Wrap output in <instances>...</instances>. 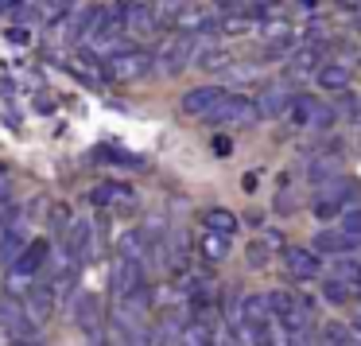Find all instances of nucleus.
Here are the masks:
<instances>
[{"instance_id": "obj_36", "label": "nucleus", "mask_w": 361, "mask_h": 346, "mask_svg": "<svg viewBox=\"0 0 361 346\" xmlns=\"http://www.w3.org/2000/svg\"><path fill=\"white\" fill-rule=\"evenodd\" d=\"M233 152V141L229 136H214V156H229Z\"/></svg>"}, {"instance_id": "obj_13", "label": "nucleus", "mask_w": 361, "mask_h": 346, "mask_svg": "<svg viewBox=\"0 0 361 346\" xmlns=\"http://www.w3.org/2000/svg\"><path fill=\"white\" fill-rule=\"evenodd\" d=\"M74 323H78V327L86 330V338L102 335V304H97V296L82 292L78 304H74Z\"/></svg>"}, {"instance_id": "obj_30", "label": "nucleus", "mask_w": 361, "mask_h": 346, "mask_svg": "<svg viewBox=\"0 0 361 346\" xmlns=\"http://www.w3.org/2000/svg\"><path fill=\"white\" fill-rule=\"evenodd\" d=\"M268 245H264V237L260 241H249V249H245V261H249V268H264L268 265Z\"/></svg>"}, {"instance_id": "obj_20", "label": "nucleus", "mask_w": 361, "mask_h": 346, "mask_svg": "<svg viewBox=\"0 0 361 346\" xmlns=\"http://www.w3.org/2000/svg\"><path fill=\"white\" fill-rule=\"evenodd\" d=\"M268 319H272V304H268V296H249L241 304L245 330H249V327H268Z\"/></svg>"}, {"instance_id": "obj_37", "label": "nucleus", "mask_w": 361, "mask_h": 346, "mask_svg": "<svg viewBox=\"0 0 361 346\" xmlns=\"http://www.w3.org/2000/svg\"><path fill=\"white\" fill-rule=\"evenodd\" d=\"M264 245H268V249H280V245H283V237L276 234V229H264Z\"/></svg>"}, {"instance_id": "obj_28", "label": "nucleus", "mask_w": 361, "mask_h": 346, "mask_svg": "<svg viewBox=\"0 0 361 346\" xmlns=\"http://www.w3.org/2000/svg\"><path fill=\"white\" fill-rule=\"evenodd\" d=\"M179 346H214V330L206 323H187L179 335Z\"/></svg>"}, {"instance_id": "obj_3", "label": "nucleus", "mask_w": 361, "mask_h": 346, "mask_svg": "<svg viewBox=\"0 0 361 346\" xmlns=\"http://www.w3.org/2000/svg\"><path fill=\"white\" fill-rule=\"evenodd\" d=\"M202 121L206 125H252V121H260V113H257V102H252V97L226 94Z\"/></svg>"}, {"instance_id": "obj_41", "label": "nucleus", "mask_w": 361, "mask_h": 346, "mask_svg": "<svg viewBox=\"0 0 361 346\" xmlns=\"http://www.w3.org/2000/svg\"><path fill=\"white\" fill-rule=\"evenodd\" d=\"M221 8H237V4H245V0H218Z\"/></svg>"}, {"instance_id": "obj_23", "label": "nucleus", "mask_w": 361, "mask_h": 346, "mask_svg": "<svg viewBox=\"0 0 361 346\" xmlns=\"http://www.w3.org/2000/svg\"><path fill=\"white\" fill-rule=\"evenodd\" d=\"M330 276H338V280L357 284L361 288V261L350 257V253H338V257H330Z\"/></svg>"}, {"instance_id": "obj_18", "label": "nucleus", "mask_w": 361, "mask_h": 346, "mask_svg": "<svg viewBox=\"0 0 361 346\" xmlns=\"http://www.w3.org/2000/svg\"><path fill=\"white\" fill-rule=\"evenodd\" d=\"M314 82H319L322 90H350V82H353V71L345 63H322L319 71H314Z\"/></svg>"}, {"instance_id": "obj_14", "label": "nucleus", "mask_w": 361, "mask_h": 346, "mask_svg": "<svg viewBox=\"0 0 361 346\" xmlns=\"http://www.w3.org/2000/svg\"><path fill=\"white\" fill-rule=\"evenodd\" d=\"M288 105H291V94L280 86V82H276V86H264V90H260V97H257V113L264 121L283 117V113H288Z\"/></svg>"}, {"instance_id": "obj_31", "label": "nucleus", "mask_w": 361, "mask_h": 346, "mask_svg": "<svg viewBox=\"0 0 361 346\" xmlns=\"http://www.w3.org/2000/svg\"><path fill=\"white\" fill-rule=\"evenodd\" d=\"M97 156L109 160V164H125V167H140V164H144L140 156H133V152H121V148H102Z\"/></svg>"}, {"instance_id": "obj_29", "label": "nucleus", "mask_w": 361, "mask_h": 346, "mask_svg": "<svg viewBox=\"0 0 361 346\" xmlns=\"http://www.w3.org/2000/svg\"><path fill=\"white\" fill-rule=\"evenodd\" d=\"M319 59H322V51H319V47H299L288 71H291V74H303V71H311V66L319 63Z\"/></svg>"}, {"instance_id": "obj_21", "label": "nucleus", "mask_w": 361, "mask_h": 346, "mask_svg": "<svg viewBox=\"0 0 361 346\" xmlns=\"http://www.w3.org/2000/svg\"><path fill=\"white\" fill-rule=\"evenodd\" d=\"M202 226L214 229V234H229V237H233L241 222H237V214L226 210V206H210V210H202Z\"/></svg>"}, {"instance_id": "obj_34", "label": "nucleus", "mask_w": 361, "mask_h": 346, "mask_svg": "<svg viewBox=\"0 0 361 346\" xmlns=\"http://www.w3.org/2000/svg\"><path fill=\"white\" fill-rule=\"evenodd\" d=\"M252 78H260V66H252V63L229 66V82H233V86H241V82H252Z\"/></svg>"}, {"instance_id": "obj_33", "label": "nucleus", "mask_w": 361, "mask_h": 346, "mask_svg": "<svg viewBox=\"0 0 361 346\" xmlns=\"http://www.w3.org/2000/svg\"><path fill=\"white\" fill-rule=\"evenodd\" d=\"M257 35L260 40H283V35H288V24H283V20H264V24L257 28Z\"/></svg>"}, {"instance_id": "obj_32", "label": "nucleus", "mask_w": 361, "mask_h": 346, "mask_svg": "<svg viewBox=\"0 0 361 346\" xmlns=\"http://www.w3.org/2000/svg\"><path fill=\"white\" fill-rule=\"evenodd\" d=\"M342 229L361 241V210H357V206H345V210H342Z\"/></svg>"}, {"instance_id": "obj_7", "label": "nucleus", "mask_w": 361, "mask_h": 346, "mask_svg": "<svg viewBox=\"0 0 361 346\" xmlns=\"http://www.w3.org/2000/svg\"><path fill=\"white\" fill-rule=\"evenodd\" d=\"M63 249H66V257H71V261H78V265H82V261H86V257H94V253H97V234H94V222H90V218H74L71 222V226H66V237H63Z\"/></svg>"}, {"instance_id": "obj_24", "label": "nucleus", "mask_w": 361, "mask_h": 346, "mask_svg": "<svg viewBox=\"0 0 361 346\" xmlns=\"http://www.w3.org/2000/svg\"><path fill=\"white\" fill-rule=\"evenodd\" d=\"M342 172V152H322V156H314L311 160V167H307V175H311L314 183H322V179H330V175H338Z\"/></svg>"}, {"instance_id": "obj_43", "label": "nucleus", "mask_w": 361, "mask_h": 346, "mask_svg": "<svg viewBox=\"0 0 361 346\" xmlns=\"http://www.w3.org/2000/svg\"><path fill=\"white\" fill-rule=\"evenodd\" d=\"M353 8H357V24H361V0H353Z\"/></svg>"}, {"instance_id": "obj_16", "label": "nucleus", "mask_w": 361, "mask_h": 346, "mask_svg": "<svg viewBox=\"0 0 361 346\" xmlns=\"http://www.w3.org/2000/svg\"><path fill=\"white\" fill-rule=\"evenodd\" d=\"M353 245H361L357 237H350L345 229H319L314 234V253H326V257H338V253H350Z\"/></svg>"}, {"instance_id": "obj_6", "label": "nucleus", "mask_w": 361, "mask_h": 346, "mask_svg": "<svg viewBox=\"0 0 361 346\" xmlns=\"http://www.w3.org/2000/svg\"><path fill=\"white\" fill-rule=\"evenodd\" d=\"M109 284H113V296H117V299H128V296H136V292L148 288V276H144V265H140V261L121 257L117 265H113Z\"/></svg>"}, {"instance_id": "obj_40", "label": "nucleus", "mask_w": 361, "mask_h": 346, "mask_svg": "<svg viewBox=\"0 0 361 346\" xmlns=\"http://www.w3.org/2000/svg\"><path fill=\"white\" fill-rule=\"evenodd\" d=\"M8 346H43L39 338H8Z\"/></svg>"}, {"instance_id": "obj_27", "label": "nucleus", "mask_w": 361, "mask_h": 346, "mask_svg": "<svg viewBox=\"0 0 361 346\" xmlns=\"http://www.w3.org/2000/svg\"><path fill=\"white\" fill-rule=\"evenodd\" d=\"M198 249H202L206 261H221L229 253V234H214V229H206L202 241H198Z\"/></svg>"}, {"instance_id": "obj_25", "label": "nucleus", "mask_w": 361, "mask_h": 346, "mask_svg": "<svg viewBox=\"0 0 361 346\" xmlns=\"http://www.w3.org/2000/svg\"><path fill=\"white\" fill-rule=\"evenodd\" d=\"M350 292H353V284L338 280V276H326V280H322V288H319V296H322V304H330V307H342L345 299H350Z\"/></svg>"}, {"instance_id": "obj_10", "label": "nucleus", "mask_w": 361, "mask_h": 346, "mask_svg": "<svg viewBox=\"0 0 361 346\" xmlns=\"http://www.w3.org/2000/svg\"><path fill=\"white\" fill-rule=\"evenodd\" d=\"M121 16H125V32L133 35H152L159 28V16L148 4H136V0H121Z\"/></svg>"}, {"instance_id": "obj_9", "label": "nucleus", "mask_w": 361, "mask_h": 346, "mask_svg": "<svg viewBox=\"0 0 361 346\" xmlns=\"http://www.w3.org/2000/svg\"><path fill=\"white\" fill-rule=\"evenodd\" d=\"M283 265H288V273L295 280H314L322 273V253L307 249V245H288L283 249Z\"/></svg>"}, {"instance_id": "obj_35", "label": "nucleus", "mask_w": 361, "mask_h": 346, "mask_svg": "<svg viewBox=\"0 0 361 346\" xmlns=\"http://www.w3.org/2000/svg\"><path fill=\"white\" fill-rule=\"evenodd\" d=\"M51 222H55V229H59V226H71V222H74V218H71V206H66V203H63V206H55Z\"/></svg>"}, {"instance_id": "obj_17", "label": "nucleus", "mask_w": 361, "mask_h": 346, "mask_svg": "<svg viewBox=\"0 0 361 346\" xmlns=\"http://www.w3.org/2000/svg\"><path fill=\"white\" fill-rule=\"evenodd\" d=\"M175 28H179V32H190V35H206V32H214V28H218V20L210 16V12H202V8H179V16L171 20Z\"/></svg>"}, {"instance_id": "obj_12", "label": "nucleus", "mask_w": 361, "mask_h": 346, "mask_svg": "<svg viewBox=\"0 0 361 346\" xmlns=\"http://www.w3.org/2000/svg\"><path fill=\"white\" fill-rule=\"evenodd\" d=\"M136 195L133 187H125V183H102V187L90 191V206H97V210H113V206H133Z\"/></svg>"}, {"instance_id": "obj_2", "label": "nucleus", "mask_w": 361, "mask_h": 346, "mask_svg": "<svg viewBox=\"0 0 361 346\" xmlns=\"http://www.w3.org/2000/svg\"><path fill=\"white\" fill-rule=\"evenodd\" d=\"M102 59H105V71H109V82H136L156 66V55H148L144 47H133L128 40Z\"/></svg>"}, {"instance_id": "obj_42", "label": "nucleus", "mask_w": 361, "mask_h": 346, "mask_svg": "<svg viewBox=\"0 0 361 346\" xmlns=\"http://www.w3.org/2000/svg\"><path fill=\"white\" fill-rule=\"evenodd\" d=\"M86 346H105V335H94V338H90V342Z\"/></svg>"}, {"instance_id": "obj_38", "label": "nucleus", "mask_w": 361, "mask_h": 346, "mask_svg": "<svg viewBox=\"0 0 361 346\" xmlns=\"http://www.w3.org/2000/svg\"><path fill=\"white\" fill-rule=\"evenodd\" d=\"M257 183H260V175H257V172H249V175L241 179V187H245V191H257Z\"/></svg>"}, {"instance_id": "obj_26", "label": "nucleus", "mask_w": 361, "mask_h": 346, "mask_svg": "<svg viewBox=\"0 0 361 346\" xmlns=\"http://www.w3.org/2000/svg\"><path fill=\"white\" fill-rule=\"evenodd\" d=\"M322 346H361V338L345 323H326L322 327Z\"/></svg>"}, {"instance_id": "obj_19", "label": "nucleus", "mask_w": 361, "mask_h": 346, "mask_svg": "<svg viewBox=\"0 0 361 346\" xmlns=\"http://www.w3.org/2000/svg\"><path fill=\"white\" fill-rule=\"evenodd\" d=\"M121 257L128 261H140V265H148V253H152V241H148V229H128V234H121Z\"/></svg>"}, {"instance_id": "obj_22", "label": "nucleus", "mask_w": 361, "mask_h": 346, "mask_svg": "<svg viewBox=\"0 0 361 346\" xmlns=\"http://www.w3.org/2000/svg\"><path fill=\"white\" fill-rule=\"evenodd\" d=\"M195 63L202 66V71H229L233 55H229V51H221V47H210V43L198 40V55H195Z\"/></svg>"}, {"instance_id": "obj_8", "label": "nucleus", "mask_w": 361, "mask_h": 346, "mask_svg": "<svg viewBox=\"0 0 361 346\" xmlns=\"http://www.w3.org/2000/svg\"><path fill=\"white\" fill-rule=\"evenodd\" d=\"M55 304H59V288L51 280H35L32 288L24 292V307L35 323H47L55 315Z\"/></svg>"}, {"instance_id": "obj_5", "label": "nucleus", "mask_w": 361, "mask_h": 346, "mask_svg": "<svg viewBox=\"0 0 361 346\" xmlns=\"http://www.w3.org/2000/svg\"><path fill=\"white\" fill-rule=\"evenodd\" d=\"M35 327L39 323L27 315L24 299H12V296L0 299V335L4 338H35Z\"/></svg>"}, {"instance_id": "obj_15", "label": "nucleus", "mask_w": 361, "mask_h": 346, "mask_svg": "<svg viewBox=\"0 0 361 346\" xmlns=\"http://www.w3.org/2000/svg\"><path fill=\"white\" fill-rule=\"evenodd\" d=\"M319 113H322V102L314 94H291V105H288V121H291V125L307 129V125L319 121Z\"/></svg>"}, {"instance_id": "obj_1", "label": "nucleus", "mask_w": 361, "mask_h": 346, "mask_svg": "<svg viewBox=\"0 0 361 346\" xmlns=\"http://www.w3.org/2000/svg\"><path fill=\"white\" fill-rule=\"evenodd\" d=\"M353 183L345 179L342 172L338 175H330V179H322L319 183V191H314V203H311V214L319 222H330V218H342V210L345 206H353Z\"/></svg>"}, {"instance_id": "obj_11", "label": "nucleus", "mask_w": 361, "mask_h": 346, "mask_svg": "<svg viewBox=\"0 0 361 346\" xmlns=\"http://www.w3.org/2000/svg\"><path fill=\"white\" fill-rule=\"evenodd\" d=\"M221 97H226V90H221V86H195V90H187V94H183V113L202 121L206 113L221 102Z\"/></svg>"}, {"instance_id": "obj_39", "label": "nucleus", "mask_w": 361, "mask_h": 346, "mask_svg": "<svg viewBox=\"0 0 361 346\" xmlns=\"http://www.w3.org/2000/svg\"><path fill=\"white\" fill-rule=\"evenodd\" d=\"M8 179H4V172H0V206H4V203H8Z\"/></svg>"}, {"instance_id": "obj_4", "label": "nucleus", "mask_w": 361, "mask_h": 346, "mask_svg": "<svg viewBox=\"0 0 361 346\" xmlns=\"http://www.w3.org/2000/svg\"><path fill=\"white\" fill-rule=\"evenodd\" d=\"M198 40H202V35H190V32H179L175 40H167L164 47H159V55H156L159 74L187 71V63H195V55H198Z\"/></svg>"}, {"instance_id": "obj_44", "label": "nucleus", "mask_w": 361, "mask_h": 346, "mask_svg": "<svg viewBox=\"0 0 361 346\" xmlns=\"http://www.w3.org/2000/svg\"><path fill=\"white\" fill-rule=\"evenodd\" d=\"M4 4H8V0H0V8H4Z\"/></svg>"}]
</instances>
